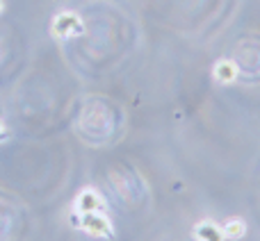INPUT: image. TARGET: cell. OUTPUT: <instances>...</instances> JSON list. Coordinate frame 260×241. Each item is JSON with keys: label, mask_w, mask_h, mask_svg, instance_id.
Returning <instances> with one entry per match:
<instances>
[{"label": "cell", "mask_w": 260, "mask_h": 241, "mask_svg": "<svg viewBox=\"0 0 260 241\" xmlns=\"http://www.w3.org/2000/svg\"><path fill=\"white\" fill-rule=\"evenodd\" d=\"M71 228L85 232L94 239H112L114 223L108 216V212H91V214H71Z\"/></svg>", "instance_id": "6da1fadb"}, {"label": "cell", "mask_w": 260, "mask_h": 241, "mask_svg": "<svg viewBox=\"0 0 260 241\" xmlns=\"http://www.w3.org/2000/svg\"><path fill=\"white\" fill-rule=\"evenodd\" d=\"M50 32H53L55 39L59 41H69V39H78V36L87 34V25L85 18L80 16L73 9H64V12H57L50 21Z\"/></svg>", "instance_id": "7a4b0ae2"}, {"label": "cell", "mask_w": 260, "mask_h": 241, "mask_svg": "<svg viewBox=\"0 0 260 241\" xmlns=\"http://www.w3.org/2000/svg\"><path fill=\"white\" fill-rule=\"evenodd\" d=\"M91 212H108V200L96 187H85L73 198L71 214H91Z\"/></svg>", "instance_id": "3957f363"}, {"label": "cell", "mask_w": 260, "mask_h": 241, "mask_svg": "<svg viewBox=\"0 0 260 241\" xmlns=\"http://www.w3.org/2000/svg\"><path fill=\"white\" fill-rule=\"evenodd\" d=\"M192 239L194 241H226L221 223H217V221H212V219L199 221L192 228Z\"/></svg>", "instance_id": "277c9868"}, {"label": "cell", "mask_w": 260, "mask_h": 241, "mask_svg": "<svg viewBox=\"0 0 260 241\" xmlns=\"http://www.w3.org/2000/svg\"><path fill=\"white\" fill-rule=\"evenodd\" d=\"M212 80L217 85H233L240 75V66L233 62V59H217L212 64Z\"/></svg>", "instance_id": "5b68a950"}, {"label": "cell", "mask_w": 260, "mask_h": 241, "mask_svg": "<svg viewBox=\"0 0 260 241\" xmlns=\"http://www.w3.org/2000/svg\"><path fill=\"white\" fill-rule=\"evenodd\" d=\"M221 228H224L226 241H242L249 232L247 221L240 219V216H231V219H226L224 223H221Z\"/></svg>", "instance_id": "8992f818"}, {"label": "cell", "mask_w": 260, "mask_h": 241, "mask_svg": "<svg viewBox=\"0 0 260 241\" xmlns=\"http://www.w3.org/2000/svg\"><path fill=\"white\" fill-rule=\"evenodd\" d=\"M9 139H12V130H9V125L5 123L3 118H0V143H7Z\"/></svg>", "instance_id": "52a82bcc"}, {"label": "cell", "mask_w": 260, "mask_h": 241, "mask_svg": "<svg viewBox=\"0 0 260 241\" xmlns=\"http://www.w3.org/2000/svg\"><path fill=\"white\" fill-rule=\"evenodd\" d=\"M5 12V0H0V14Z\"/></svg>", "instance_id": "ba28073f"}]
</instances>
